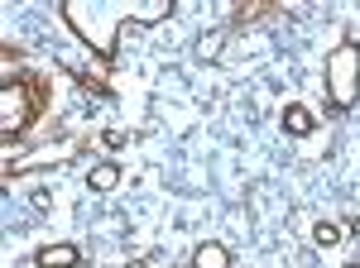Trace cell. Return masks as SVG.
Instances as JSON below:
<instances>
[{"label":"cell","mask_w":360,"mask_h":268,"mask_svg":"<svg viewBox=\"0 0 360 268\" xmlns=\"http://www.w3.org/2000/svg\"><path fill=\"white\" fill-rule=\"evenodd\" d=\"M327 91H332L336 110L356 106V91H360V48L356 43H336L332 48V58H327Z\"/></svg>","instance_id":"6da1fadb"},{"label":"cell","mask_w":360,"mask_h":268,"mask_svg":"<svg viewBox=\"0 0 360 268\" xmlns=\"http://www.w3.org/2000/svg\"><path fill=\"white\" fill-rule=\"evenodd\" d=\"M44 96H49V86H44L39 77L5 81V96H0V101H5V139H15V134L44 110Z\"/></svg>","instance_id":"7a4b0ae2"},{"label":"cell","mask_w":360,"mask_h":268,"mask_svg":"<svg viewBox=\"0 0 360 268\" xmlns=\"http://www.w3.org/2000/svg\"><path fill=\"white\" fill-rule=\"evenodd\" d=\"M34 264L39 268H77L82 264V249H77V244H44V249L34 254Z\"/></svg>","instance_id":"3957f363"},{"label":"cell","mask_w":360,"mask_h":268,"mask_svg":"<svg viewBox=\"0 0 360 268\" xmlns=\"http://www.w3.org/2000/svg\"><path fill=\"white\" fill-rule=\"evenodd\" d=\"M193 268H231V249L217 240H207V244H197V254H193Z\"/></svg>","instance_id":"277c9868"},{"label":"cell","mask_w":360,"mask_h":268,"mask_svg":"<svg viewBox=\"0 0 360 268\" xmlns=\"http://www.w3.org/2000/svg\"><path fill=\"white\" fill-rule=\"evenodd\" d=\"M283 130L298 134V139H303V134H312V110L298 106V101H293V106H283Z\"/></svg>","instance_id":"5b68a950"},{"label":"cell","mask_w":360,"mask_h":268,"mask_svg":"<svg viewBox=\"0 0 360 268\" xmlns=\"http://www.w3.org/2000/svg\"><path fill=\"white\" fill-rule=\"evenodd\" d=\"M91 192H111L115 182H120V163H101V168H91Z\"/></svg>","instance_id":"8992f818"},{"label":"cell","mask_w":360,"mask_h":268,"mask_svg":"<svg viewBox=\"0 0 360 268\" xmlns=\"http://www.w3.org/2000/svg\"><path fill=\"white\" fill-rule=\"evenodd\" d=\"M336 240H341V230H336L332 220H317V225H312V244H317V249H332Z\"/></svg>","instance_id":"52a82bcc"},{"label":"cell","mask_w":360,"mask_h":268,"mask_svg":"<svg viewBox=\"0 0 360 268\" xmlns=\"http://www.w3.org/2000/svg\"><path fill=\"white\" fill-rule=\"evenodd\" d=\"M269 5H278V0H245V5L236 10V20H240V25H250V20H259V15H264Z\"/></svg>","instance_id":"ba28073f"},{"label":"cell","mask_w":360,"mask_h":268,"mask_svg":"<svg viewBox=\"0 0 360 268\" xmlns=\"http://www.w3.org/2000/svg\"><path fill=\"white\" fill-rule=\"evenodd\" d=\"M221 39H226V29H212V34H202L197 53H202V58H217V53H221Z\"/></svg>","instance_id":"9c48e42d"}]
</instances>
